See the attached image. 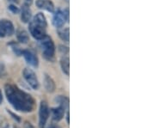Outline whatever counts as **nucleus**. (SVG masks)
<instances>
[{
    "label": "nucleus",
    "mask_w": 155,
    "mask_h": 128,
    "mask_svg": "<svg viewBox=\"0 0 155 128\" xmlns=\"http://www.w3.org/2000/svg\"><path fill=\"white\" fill-rule=\"evenodd\" d=\"M5 91L7 100L16 110L23 113H29L35 109V99L29 94L22 91L16 85L5 84Z\"/></svg>",
    "instance_id": "f257e3e1"
},
{
    "label": "nucleus",
    "mask_w": 155,
    "mask_h": 128,
    "mask_svg": "<svg viewBox=\"0 0 155 128\" xmlns=\"http://www.w3.org/2000/svg\"><path fill=\"white\" fill-rule=\"evenodd\" d=\"M49 117V108L46 101H41L40 104L39 111V126L40 128H44L48 119Z\"/></svg>",
    "instance_id": "20e7f679"
},
{
    "label": "nucleus",
    "mask_w": 155,
    "mask_h": 128,
    "mask_svg": "<svg viewBox=\"0 0 155 128\" xmlns=\"http://www.w3.org/2000/svg\"><path fill=\"white\" fill-rule=\"evenodd\" d=\"M22 55L23 56V58L25 59V60L27 61L28 64H29L30 66H32L33 67H37L39 65V59L37 58V56L32 51L25 49L22 50Z\"/></svg>",
    "instance_id": "0eeeda50"
},
{
    "label": "nucleus",
    "mask_w": 155,
    "mask_h": 128,
    "mask_svg": "<svg viewBox=\"0 0 155 128\" xmlns=\"http://www.w3.org/2000/svg\"><path fill=\"white\" fill-rule=\"evenodd\" d=\"M23 74V78L26 80V82L28 83V85L33 89H38L40 87L38 78L36 77L35 73L34 72L33 70L29 69V68H25L22 72Z\"/></svg>",
    "instance_id": "7ed1b4c3"
},
{
    "label": "nucleus",
    "mask_w": 155,
    "mask_h": 128,
    "mask_svg": "<svg viewBox=\"0 0 155 128\" xmlns=\"http://www.w3.org/2000/svg\"><path fill=\"white\" fill-rule=\"evenodd\" d=\"M24 1V5L27 6H30L33 4V0H23Z\"/></svg>",
    "instance_id": "5701e85b"
},
{
    "label": "nucleus",
    "mask_w": 155,
    "mask_h": 128,
    "mask_svg": "<svg viewBox=\"0 0 155 128\" xmlns=\"http://www.w3.org/2000/svg\"><path fill=\"white\" fill-rule=\"evenodd\" d=\"M56 101L59 103L60 106L64 107L65 108H67L69 106V99L67 98V96L64 95H59L56 98Z\"/></svg>",
    "instance_id": "f3484780"
},
{
    "label": "nucleus",
    "mask_w": 155,
    "mask_h": 128,
    "mask_svg": "<svg viewBox=\"0 0 155 128\" xmlns=\"http://www.w3.org/2000/svg\"><path fill=\"white\" fill-rule=\"evenodd\" d=\"M25 128H35V127H34L33 126H32L30 123L26 122L25 123Z\"/></svg>",
    "instance_id": "393cba45"
},
{
    "label": "nucleus",
    "mask_w": 155,
    "mask_h": 128,
    "mask_svg": "<svg viewBox=\"0 0 155 128\" xmlns=\"http://www.w3.org/2000/svg\"><path fill=\"white\" fill-rule=\"evenodd\" d=\"M20 14H21V20L24 23H28L31 21L32 17V12L31 10L29 9V6L23 5L20 10Z\"/></svg>",
    "instance_id": "9b49d317"
},
{
    "label": "nucleus",
    "mask_w": 155,
    "mask_h": 128,
    "mask_svg": "<svg viewBox=\"0 0 155 128\" xmlns=\"http://www.w3.org/2000/svg\"><path fill=\"white\" fill-rule=\"evenodd\" d=\"M10 114H11V115H12V116H13V118H14V119H15V120H17V121H18V122H19V121H20V118L18 117V116H17V115H15V114H13V113H11V112H10Z\"/></svg>",
    "instance_id": "b1692460"
},
{
    "label": "nucleus",
    "mask_w": 155,
    "mask_h": 128,
    "mask_svg": "<svg viewBox=\"0 0 155 128\" xmlns=\"http://www.w3.org/2000/svg\"><path fill=\"white\" fill-rule=\"evenodd\" d=\"M8 9H9V11H11V13H13V14H18V13H20V9H19L18 7H17L15 5H9Z\"/></svg>",
    "instance_id": "6ab92c4d"
},
{
    "label": "nucleus",
    "mask_w": 155,
    "mask_h": 128,
    "mask_svg": "<svg viewBox=\"0 0 155 128\" xmlns=\"http://www.w3.org/2000/svg\"><path fill=\"white\" fill-rule=\"evenodd\" d=\"M59 51L63 54H67L69 53V47L67 46H64V45H60L59 46Z\"/></svg>",
    "instance_id": "aec40b11"
},
{
    "label": "nucleus",
    "mask_w": 155,
    "mask_h": 128,
    "mask_svg": "<svg viewBox=\"0 0 155 128\" xmlns=\"http://www.w3.org/2000/svg\"><path fill=\"white\" fill-rule=\"evenodd\" d=\"M69 117H70V115H69V112H67V123H68V124H69V122H70V119H69Z\"/></svg>",
    "instance_id": "cd10ccee"
},
{
    "label": "nucleus",
    "mask_w": 155,
    "mask_h": 128,
    "mask_svg": "<svg viewBox=\"0 0 155 128\" xmlns=\"http://www.w3.org/2000/svg\"><path fill=\"white\" fill-rule=\"evenodd\" d=\"M2 101H3V95H2V92L0 90V103L2 102Z\"/></svg>",
    "instance_id": "c85d7f7f"
},
{
    "label": "nucleus",
    "mask_w": 155,
    "mask_h": 128,
    "mask_svg": "<svg viewBox=\"0 0 155 128\" xmlns=\"http://www.w3.org/2000/svg\"><path fill=\"white\" fill-rule=\"evenodd\" d=\"M63 13H64V16H65V18L67 20V22H69V9H65L63 11Z\"/></svg>",
    "instance_id": "4be33fe9"
},
{
    "label": "nucleus",
    "mask_w": 155,
    "mask_h": 128,
    "mask_svg": "<svg viewBox=\"0 0 155 128\" xmlns=\"http://www.w3.org/2000/svg\"><path fill=\"white\" fill-rule=\"evenodd\" d=\"M7 72H6L5 66L3 63H0V78H3L6 77Z\"/></svg>",
    "instance_id": "a211bd4d"
},
{
    "label": "nucleus",
    "mask_w": 155,
    "mask_h": 128,
    "mask_svg": "<svg viewBox=\"0 0 155 128\" xmlns=\"http://www.w3.org/2000/svg\"><path fill=\"white\" fill-rule=\"evenodd\" d=\"M44 87L46 90L49 93H53L55 90V84L53 78L48 75H45L44 77Z\"/></svg>",
    "instance_id": "f8f14e48"
},
{
    "label": "nucleus",
    "mask_w": 155,
    "mask_h": 128,
    "mask_svg": "<svg viewBox=\"0 0 155 128\" xmlns=\"http://www.w3.org/2000/svg\"><path fill=\"white\" fill-rule=\"evenodd\" d=\"M5 33L2 31V29L0 28V38H3V37H5Z\"/></svg>",
    "instance_id": "a878e982"
},
{
    "label": "nucleus",
    "mask_w": 155,
    "mask_h": 128,
    "mask_svg": "<svg viewBox=\"0 0 155 128\" xmlns=\"http://www.w3.org/2000/svg\"><path fill=\"white\" fill-rule=\"evenodd\" d=\"M9 1L12 4H18L19 3V0H9Z\"/></svg>",
    "instance_id": "bb28decb"
},
{
    "label": "nucleus",
    "mask_w": 155,
    "mask_h": 128,
    "mask_svg": "<svg viewBox=\"0 0 155 128\" xmlns=\"http://www.w3.org/2000/svg\"><path fill=\"white\" fill-rule=\"evenodd\" d=\"M36 6L39 9L45 10L50 13H54L55 11L53 2H51L50 0H36Z\"/></svg>",
    "instance_id": "1a4fd4ad"
},
{
    "label": "nucleus",
    "mask_w": 155,
    "mask_h": 128,
    "mask_svg": "<svg viewBox=\"0 0 155 128\" xmlns=\"http://www.w3.org/2000/svg\"><path fill=\"white\" fill-rule=\"evenodd\" d=\"M0 28L2 29V31L5 33V34L8 35V36H11L13 34L15 33L14 25L8 19H2V20H0Z\"/></svg>",
    "instance_id": "6e6552de"
},
{
    "label": "nucleus",
    "mask_w": 155,
    "mask_h": 128,
    "mask_svg": "<svg viewBox=\"0 0 155 128\" xmlns=\"http://www.w3.org/2000/svg\"><path fill=\"white\" fill-rule=\"evenodd\" d=\"M58 34H59V37L63 41H66V42L69 41V40H70V29H69V28H59Z\"/></svg>",
    "instance_id": "dca6fc26"
},
{
    "label": "nucleus",
    "mask_w": 155,
    "mask_h": 128,
    "mask_svg": "<svg viewBox=\"0 0 155 128\" xmlns=\"http://www.w3.org/2000/svg\"><path fill=\"white\" fill-rule=\"evenodd\" d=\"M16 34H17V40L20 43H22V44L28 43V41L29 40V35H28V33L26 30H24V29H18Z\"/></svg>",
    "instance_id": "ddd939ff"
},
{
    "label": "nucleus",
    "mask_w": 155,
    "mask_h": 128,
    "mask_svg": "<svg viewBox=\"0 0 155 128\" xmlns=\"http://www.w3.org/2000/svg\"><path fill=\"white\" fill-rule=\"evenodd\" d=\"M32 22H34L35 23H36V24H38V25H40V26H41V27H43L45 28H47V26H48L47 19H46L45 16L41 12H39V13H37L34 17Z\"/></svg>",
    "instance_id": "4468645a"
},
{
    "label": "nucleus",
    "mask_w": 155,
    "mask_h": 128,
    "mask_svg": "<svg viewBox=\"0 0 155 128\" xmlns=\"http://www.w3.org/2000/svg\"><path fill=\"white\" fill-rule=\"evenodd\" d=\"M66 22H67V20L65 18L63 11H61L60 9L57 10V11H54V17H53V24H54V26L57 28H61L65 25Z\"/></svg>",
    "instance_id": "423d86ee"
},
{
    "label": "nucleus",
    "mask_w": 155,
    "mask_h": 128,
    "mask_svg": "<svg viewBox=\"0 0 155 128\" xmlns=\"http://www.w3.org/2000/svg\"><path fill=\"white\" fill-rule=\"evenodd\" d=\"M12 49H13L14 53H16L17 55H18V56L22 55V50L21 49V48H20V47H19V46H17V45L14 44V46H12Z\"/></svg>",
    "instance_id": "412c9836"
},
{
    "label": "nucleus",
    "mask_w": 155,
    "mask_h": 128,
    "mask_svg": "<svg viewBox=\"0 0 155 128\" xmlns=\"http://www.w3.org/2000/svg\"><path fill=\"white\" fill-rule=\"evenodd\" d=\"M39 45L41 48L42 49L43 56L46 59L52 61L54 58V53H55V46L48 35H46L41 40H39Z\"/></svg>",
    "instance_id": "f03ea898"
},
{
    "label": "nucleus",
    "mask_w": 155,
    "mask_h": 128,
    "mask_svg": "<svg viewBox=\"0 0 155 128\" xmlns=\"http://www.w3.org/2000/svg\"><path fill=\"white\" fill-rule=\"evenodd\" d=\"M28 29L30 34L33 36L34 38L37 40H41L43 37L47 35V32H46V28L40 26L38 24L35 23L32 21L29 22V25H28Z\"/></svg>",
    "instance_id": "39448f33"
},
{
    "label": "nucleus",
    "mask_w": 155,
    "mask_h": 128,
    "mask_svg": "<svg viewBox=\"0 0 155 128\" xmlns=\"http://www.w3.org/2000/svg\"><path fill=\"white\" fill-rule=\"evenodd\" d=\"M66 109L64 107L60 106L57 107H54V108H51V113H52V118L54 121H60L61 120L64 115H65V112H66Z\"/></svg>",
    "instance_id": "9d476101"
},
{
    "label": "nucleus",
    "mask_w": 155,
    "mask_h": 128,
    "mask_svg": "<svg viewBox=\"0 0 155 128\" xmlns=\"http://www.w3.org/2000/svg\"><path fill=\"white\" fill-rule=\"evenodd\" d=\"M49 128H58L57 126H51Z\"/></svg>",
    "instance_id": "c756f323"
},
{
    "label": "nucleus",
    "mask_w": 155,
    "mask_h": 128,
    "mask_svg": "<svg viewBox=\"0 0 155 128\" xmlns=\"http://www.w3.org/2000/svg\"><path fill=\"white\" fill-rule=\"evenodd\" d=\"M61 66L62 72L67 76L70 74V59L68 57H63L61 59Z\"/></svg>",
    "instance_id": "2eb2a0df"
},
{
    "label": "nucleus",
    "mask_w": 155,
    "mask_h": 128,
    "mask_svg": "<svg viewBox=\"0 0 155 128\" xmlns=\"http://www.w3.org/2000/svg\"><path fill=\"white\" fill-rule=\"evenodd\" d=\"M65 1H66L67 3H69V0H65Z\"/></svg>",
    "instance_id": "7c9ffc66"
}]
</instances>
